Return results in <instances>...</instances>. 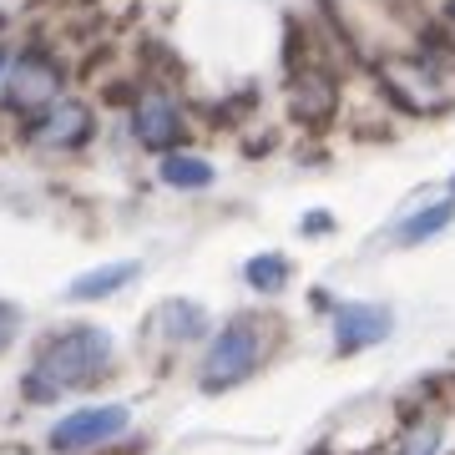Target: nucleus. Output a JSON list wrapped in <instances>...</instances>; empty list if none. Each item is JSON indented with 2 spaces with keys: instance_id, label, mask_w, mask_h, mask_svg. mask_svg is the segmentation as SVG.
<instances>
[{
  "instance_id": "f257e3e1",
  "label": "nucleus",
  "mask_w": 455,
  "mask_h": 455,
  "mask_svg": "<svg viewBox=\"0 0 455 455\" xmlns=\"http://www.w3.org/2000/svg\"><path fill=\"white\" fill-rule=\"evenodd\" d=\"M107 359H112V334L107 329H97V324L66 329L61 339H51L41 349V359L31 364V374H26V400L46 405V400L66 395L71 385L97 379L107 370Z\"/></svg>"
},
{
  "instance_id": "f03ea898",
  "label": "nucleus",
  "mask_w": 455,
  "mask_h": 455,
  "mask_svg": "<svg viewBox=\"0 0 455 455\" xmlns=\"http://www.w3.org/2000/svg\"><path fill=\"white\" fill-rule=\"evenodd\" d=\"M263 355V339L253 324H228L223 334H218V344L208 349V364H203V390H228V385H238V379H248L253 374V364H259Z\"/></svg>"
},
{
  "instance_id": "7ed1b4c3",
  "label": "nucleus",
  "mask_w": 455,
  "mask_h": 455,
  "mask_svg": "<svg viewBox=\"0 0 455 455\" xmlns=\"http://www.w3.org/2000/svg\"><path fill=\"white\" fill-rule=\"evenodd\" d=\"M61 92V66L51 61V56H36L26 51L16 66H11V82H5V107H16V112H46L51 101Z\"/></svg>"
},
{
  "instance_id": "20e7f679",
  "label": "nucleus",
  "mask_w": 455,
  "mask_h": 455,
  "mask_svg": "<svg viewBox=\"0 0 455 455\" xmlns=\"http://www.w3.org/2000/svg\"><path fill=\"white\" fill-rule=\"evenodd\" d=\"M122 430H127V410L122 405H92V410L66 415V420L51 430V445L61 455H71V451H92L101 440H116Z\"/></svg>"
},
{
  "instance_id": "39448f33",
  "label": "nucleus",
  "mask_w": 455,
  "mask_h": 455,
  "mask_svg": "<svg viewBox=\"0 0 455 455\" xmlns=\"http://www.w3.org/2000/svg\"><path fill=\"white\" fill-rule=\"evenodd\" d=\"M26 137L41 147H82L92 137V112H86L82 101H51L46 112L31 122Z\"/></svg>"
},
{
  "instance_id": "423d86ee",
  "label": "nucleus",
  "mask_w": 455,
  "mask_h": 455,
  "mask_svg": "<svg viewBox=\"0 0 455 455\" xmlns=\"http://www.w3.org/2000/svg\"><path fill=\"white\" fill-rule=\"evenodd\" d=\"M390 329H395V314L385 304H344L339 319H334V344H339L344 355H355V349L379 344Z\"/></svg>"
},
{
  "instance_id": "0eeeda50",
  "label": "nucleus",
  "mask_w": 455,
  "mask_h": 455,
  "mask_svg": "<svg viewBox=\"0 0 455 455\" xmlns=\"http://www.w3.org/2000/svg\"><path fill=\"white\" fill-rule=\"evenodd\" d=\"M132 127H137V142H147V147H178L182 142V116L163 92H147V97L137 101Z\"/></svg>"
},
{
  "instance_id": "6e6552de",
  "label": "nucleus",
  "mask_w": 455,
  "mask_h": 455,
  "mask_svg": "<svg viewBox=\"0 0 455 455\" xmlns=\"http://www.w3.org/2000/svg\"><path fill=\"white\" fill-rule=\"evenodd\" d=\"M289 101H293V116H299V122H324V116L334 112V86H329V76L309 71V76L293 82Z\"/></svg>"
},
{
  "instance_id": "1a4fd4ad",
  "label": "nucleus",
  "mask_w": 455,
  "mask_h": 455,
  "mask_svg": "<svg viewBox=\"0 0 455 455\" xmlns=\"http://www.w3.org/2000/svg\"><path fill=\"white\" fill-rule=\"evenodd\" d=\"M137 274H142L137 263H112V268L82 274L76 283H71V293H76V299H101V293H112V289H127V283H132Z\"/></svg>"
},
{
  "instance_id": "9d476101",
  "label": "nucleus",
  "mask_w": 455,
  "mask_h": 455,
  "mask_svg": "<svg viewBox=\"0 0 455 455\" xmlns=\"http://www.w3.org/2000/svg\"><path fill=\"white\" fill-rule=\"evenodd\" d=\"M203 309L197 304H188V299H172V304H163V329L172 334V339H197L203 334Z\"/></svg>"
},
{
  "instance_id": "9b49d317",
  "label": "nucleus",
  "mask_w": 455,
  "mask_h": 455,
  "mask_svg": "<svg viewBox=\"0 0 455 455\" xmlns=\"http://www.w3.org/2000/svg\"><path fill=\"white\" fill-rule=\"evenodd\" d=\"M163 182L167 188H208L212 167L197 157H163Z\"/></svg>"
},
{
  "instance_id": "f8f14e48",
  "label": "nucleus",
  "mask_w": 455,
  "mask_h": 455,
  "mask_svg": "<svg viewBox=\"0 0 455 455\" xmlns=\"http://www.w3.org/2000/svg\"><path fill=\"white\" fill-rule=\"evenodd\" d=\"M243 274H248V283H253L259 293H278L283 283H289V263H283V259H274V253H263V259H253V263H248Z\"/></svg>"
},
{
  "instance_id": "ddd939ff",
  "label": "nucleus",
  "mask_w": 455,
  "mask_h": 455,
  "mask_svg": "<svg viewBox=\"0 0 455 455\" xmlns=\"http://www.w3.org/2000/svg\"><path fill=\"white\" fill-rule=\"evenodd\" d=\"M451 203H440V208H425L420 218H410V228H400V238L405 243H420V238H430V233H440V228L451 223Z\"/></svg>"
},
{
  "instance_id": "4468645a",
  "label": "nucleus",
  "mask_w": 455,
  "mask_h": 455,
  "mask_svg": "<svg viewBox=\"0 0 455 455\" xmlns=\"http://www.w3.org/2000/svg\"><path fill=\"white\" fill-rule=\"evenodd\" d=\"M440 445V420H415L400 440V455H435Z\"/></svg>"
},
{
  "instance_id": "2eb2a0df",
  "label": "nucleus",
  "mask_w": 455,
  "mask_h": 455,
  "mask_svg": "<svg viewBox=\"0 0 455 455\" xmlns=\"http://www.w3.org/2000/svg\"><path fill=\"white\" fill-rule=\"evenodd\" d=\"M16 329H20V314L11 309V304H0V349L16 339Z\"/></svg>"
},
{
  "instance_id": "dca6fc26",
  "label": "nucleus",
  "mask_w": 455,
  "mask_h": 455,
  "mask_svg": "<svg viewBox=\"0 0 455 455\" xmlns=\"http://www.w3.org/2000/svg\"><path fill=\"white\" fill-rule=\"evenodd\" d=\"M329 212H309V218H304V233H329Z\"/></svg>"
},
{
  "instance_id": "f3484780",
  "label": "nucleus",
  "mask_w": 455,
  "mask_h": 455,
  "mask_svg": "<svg viewBox=\"0 0 455 455\" xmlns=\"http://www.w3.org/2000/svg\"><path fill=\"white\" fill-rule=\"evenodd\" d=\"M0 71H5V51H0Z\"/></svg>"
},
{
  "instance_id": "a211bd4d",
  "label": "nucleus",
  "mask_w": 455,
  "mask_h": 455,
  "mask_svg": "<svg viewBox=\"0 0 455 455\" xmlns=\"http://www.w3.org/2000/svg\"><path fill=\"white\" fill-rule=\"evenodd\" d=\"M451 11H455V5H451Z\"/></svg>"
}]
</instances>
